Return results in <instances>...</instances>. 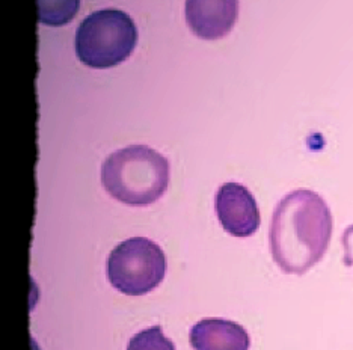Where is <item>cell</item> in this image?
Wrapping results in <instances>:
<instances>
[{"label": "cell", "instance_id": "obj_1", "mask_svg": "<svg viewBox=\"0 0 353 350\" xmlns=\"http://www.w3.org/2000/svg\"><path fill=\"white\" fill-rule=\"evenodd\" d=\"M332 236V214L312 190L299 189L276 205L270 225V252L284 274L303 275L323 258Z\"/></svg>", "mask_w": 353, "mask_h": 350}, {"label": "cell", "instance_id": "obj_2", "mask_svg": "<svg viewBox=\"0 0 353 350\" xmlns=\"http://www.w3.org/2000/svg\"><path fill=\"white\" fill-rule=\"evenodd\" d=\"M101 181L117 201L134 207L150 205L166 192L170 163L147 145H130L106 158Z\"/></svg>", "mask_w": 353, "mask_h": 350}, {"label": "cell", "instance_id": "obj_3", "mask_svg": "<svg viewBox=\"0 0 353 350\" xmlns=\"http://www.w3.org/2000/svg\"><path fill=\"white\" fill-rule=\"evenodd\" d=\"M138 43V30L130 15L118 10L97 11L80 23L76 53L80 62L106 70L124 62Z\"/></svg>", "mask_w": 353, "mask_h": 350}, {"label": "cell", "instance_id": "obj_4", "mask_svg": "<svg viewBox=\"0 0 353 350\" xmlns=\"http://www.w3.org/2000/svg\"><path fill=\"white\" fill-rule=\"evenodd\" d=\"M166 274L162 248L147 237H132L119 243L108 258L112 287L127 296H143L159 287Z\"/></svg>", "mask_w": 353, "mask_h": 350}, {"label": "cell", "instance_id": "obj_5", "mask_svg": "<svg viewBox=\"0 0 353 350\" xmlns=\"http://www.w3.org/2000/svg\"><path fill=\"white\" fill-rule=\"evenodd\" d=\"M216 214L222 228L234 237H250L260 227V210L254 195L239 183H225L216 194Z\"/></svg>", "mask_w": 353, "mask_h": 350}, {"label": "cell", "instance_id": "obj_6", "mask_svg": "<svg viewBox=\"0 0 353 350\" xmlns=\"http://www.w3.org/2000/svg\"><path fill=\"white\" fill-rule=\"evenodd\" d=\"M184 14L196 37L213 41L223 38L234 28L239 0H186Z\"/></svg>", "mask_w": 353, "mask_h": 350}, {"label": "cell", "instance_id": "obj_7", "mask_svg": "<svg viewBox=\"0 0 353 350\" xmlns=\"http://www.w3.org/2000/svg\"><path fill=\"white\" fill-rule=\"evenodd\" d=\"M195 350H250L251 338L243 326L225 319H204L190 329Z\"/></svg>", "mask_w": 353, "mask_h": 350}, {"label": "cell", "instance_id": "obj_8", "mask_svg": "<svg viewBox=\"0 0 353 350\" xmlns=\"http://www.w3.org/2000/svg\"><path fill=\"white\" fill-rule=\"evenodd\" d=\"M38 21L46 26H63L76 17L80 0H37Z\"/></svg>", "mask_w": 353, "mask_h": 350}, {"label": "cell", "instance_id": "obj_9", "mask_svg": "<svg viewBox=\"0 0 353 350\" xmlns=\"http://www.w3.org/2000/svg\"><path fill=\"white\" fill-rule=\"evenodd\" d=\"M127 350H175V346L165 337L160 326H152L133 336L128 341Z\"/></svg>", "mask_w": 353, "mask_h": 350}]
</instances>
